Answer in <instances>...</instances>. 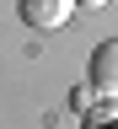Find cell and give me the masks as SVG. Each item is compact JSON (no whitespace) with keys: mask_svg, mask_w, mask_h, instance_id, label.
I'll list each match as a JSON object with an SVG mask.
<instances>
[{"mask_svg":"<svg viewBox=\"0 0 118 129\" xmlns=\"http://www.w3.org/2000/svg\"><path fill=\"white\" fill-rule=\"evenodd\" d=\"M70 102H75V113H91V108H97V91H91V86H75Z\"/></svg>","mask_w":118,"mask_h":129,"instance_id":"cell-4","label":"cell"},{"mask_svg":"<svg viewBox=\"0 0 118 129\" xmlns=\"http://www.w3.org/2000/svg\"><path fill=\"white\" fill-rule=\"evenodd\" d=\"M86 129H118V102H97L86 113Z\"/></svg>","mask_w":118,"mask_h":129,"instance_id":"cell-3","label":"cell"},{"mask_svg":"<svg viewBox=\"0 0 118 129\" xmlns=\"http://www.w3.org/2000/svg\"><path fill=\"white\" fill-rule=\"evenodd\" d=\"M75 6H86V11H102V6H113V0H75Z\"/></svg>","mask_w":118,"mask_h":129,"instance_id":"cell-5","label":"cell"},{"mask_svg":"<svg viewBox=\"0 0 118 129\" xmlns=\"http://www.w3.org/2000/svg\"><path fill=\"white\" fill-rule=\"evenodd\" d=\"M75 16V0H22V22L38 32H59Z\"/></svg>","mask_w":118,"mask_h":129,"instance_id":"cell-2","label":"cell"},{"mask_svg":"<svg viewBox=\"0 0 118 129\" xmlns=\"http://www.w3.org/2000/svg\"><path fill=\"white\" fill-rule=\"evenodd\" d=\"M91 91L107 97V102H118V38L91 48Z\"/></svg>","mask_w":118,"mask_h":129,"instance_id":"cell-1","label":"cell"}]
</instances>
